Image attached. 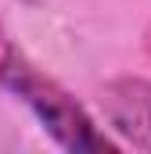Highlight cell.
I'll use <instances>...</instances> for the list:
<instances>
[{"label":"cell","instance_id":"2","mask_svg":"<svg viewBox=\"0 0 151 154\" xmlns=\"http://www.w3.org/2000/svg\"><path fill=\"white\" fill-rule=\"evenodd\" d=\"M112 125L137 147L151 151V82H115L104 93Z\"/></svg>","mask_w":151,"mask_h":154},{"label":"cell","instance_id":"1","mask_svg":"<svg viewBox=\"0 0 151 154\" xmlns=\"http://www.w3.org/2000/svg\"><path fill=\"white\" fill-rule=\"evenodd\" d=\"M0 82L36 111L43 129H50V136L61 147H69V151H104V147H112L101 133H94L83 108L72 104V97L61 93L47 75H40L22 54H7V61L0 65Z\"/></svg>","mask_w":151,"mask_h":154}]
</instances>
